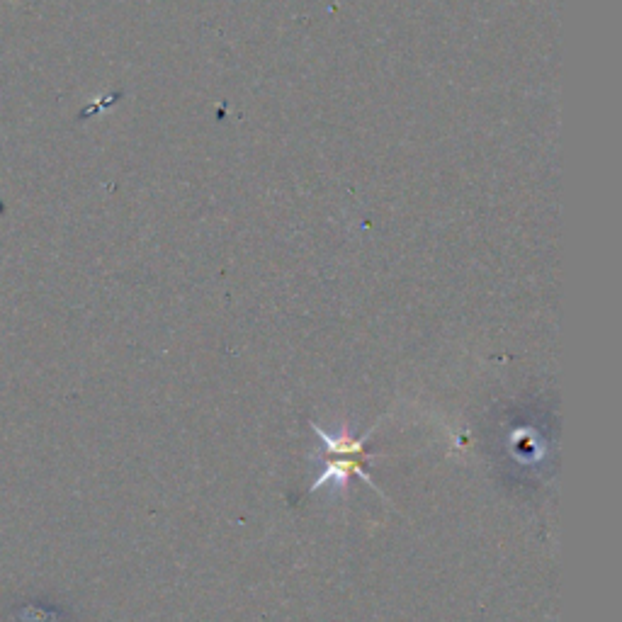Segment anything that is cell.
<instances>
[{
	"instance_id": "7a4b0ae2",
	"label": "cell",
	"mask_w": 622,
	"mask_h": 622,
	"mask_svg": "<svg viewBox=\"0 0 622 622\" xmlns=\"http://www.w3.org/2000/svg\"><path fill=\"white\" fill-rule=\"evenodd\" d=\"M316 435L321 438V443L326 445V452L336 457H365V440L370 438L372 431H367L365 438H353L348 431V426H341L338 433H326L319 426H311Z\"/></svg>"
},
{
	"instance_id": "6da1fadb",
	"label": "cell",
	"mask_w": 622,
	"mask_h": 622,
	"mask_svg": "<svg viewBox=\"0 0 622 622\" xmlns=\"http://www.w3.org/2000/svg\"><path fill=\"white\" fill-rule=\"evenodd\" d=\"M350 474H358V477L363 479L365 484L375 486V484H372L370 474H367L365 469L358 465V462L350 460V457H336V455H333L331 460L326 462L324 474H321V477L309 486V491H316V489H321V486H324V484H331L333 489L341 491V494H346L348 482H350Z\"/></svg>"
}]
</instances>
